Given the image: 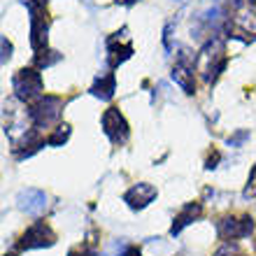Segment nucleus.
<instances>
[{
	"mask_svg": "<svg viewBox=\"0 0 256 256\" xmlns=\"http://www.w3.org/2000/svg\"><path fill=\"white\" fill-rule=\"evenodd\" d=\"M12 86L19 100L30 102V100H40L42 98L44 82H42V74L35 68H21L19 72L12 77Z\"/></svg>",
	"mask_w": 256,
	"mask_h": 256,
	"instance_id": "nucleus-2",
	"label": "nucleus"
},
{
	"mask_svg": "<svg viewBox=\"0 0 256 256\" xmlns=\"http://www.w3.org/2000/svg\"><path fill=\"white\" fill-rule=\"evenodd\" d=\"M196 70L202 74L205 84H214L216 77L226 70V49L219 38L205 42V47L196 56Z\"/></svg>",
	"mask_w": 256,
	"mask_h": 256,
	"instance_id": "nucleus-1",
	"label": "nucleus"
},
{
	"mask_svg": "<svg viewBox=\"0 0 256 256\" xmlns=\"http://www.w3.org/2000/svg\"><path fill=\"white\" fill-rule=\"evenodd\" d=\"M63 114V100L56 96H42L33 108L28 110V116L35 128H47L56 124Z\"/></svg>",
	"mask_w": 256,
	"mask_h": 256,
	"instance_id": "nucleus-3",
	"label": "nucleus"
},
{
	"mask_svg": "<svg viewBox=\"0 0 256 256\" xmlns=\"http://www.w3.org/2000/svg\"><path fill=\"white\" fill-rule=\"evenodd\" d=\"M202 212V205L200 202H186L182 208V212L175 216V224H172V228H170V236H180L182 233L184 226H189L191 222H196Z\"/></svg>",
	"mask_w": 256,
	"mask_h": 256,
	"instance_id": "nucleus-12",
	"label": "nucleus"
},
{
	"mask_svg": "<svg viewBox=\"0 0 256 256\" xmlns=\"http://www.w3.org/2000/svg\"><path fill=\"white\" fill-rule=\"evenodd\" d=\"M214 2H216V0H214Z\"/></svg>",
	"mask_w": 256,
	"mask_h": 256,
	"instance_id": "nucleus-24",
	"label": "nucleus"
},
{
	"mask_svg": "<svg viewBox=\"0 0 256 256\" xmlns=\"http://www.w3.org/2000/svg\"><path fill=\"white\" fill-rule=\"evenodd\" d=\"M114 88H116V77H114V72H108L96 80V84L91 86V94H94L96 98H100V100H112Z\"/></svg>",
	"mask_w": 256,
	"mask_h": 256,
	"instance_id": "nucleus-13",
	"label": "nucleus"
},
{
	"mask_svg": "<svg viewBox=\"0 0 256 256\" xmlns=\"http://www.w3.org/2000/svg\"><path fill=\"white\" fill-rule=\"evenodd\" d=\"M16 202H19V210L26 212V214L40 216L44 210H47V196L40 189H24L16 196Z\"/></svg>",
	"mask_w": 256,
	"mask_h": 256,
	"instance_id": "nucleus-10",
	"label": "nucleus"
},
{
	"mask_svg": "<svg viewBox=\"0 0 256 256\" xmlns=\"http://www.w3.org/2000/svg\"><path fill=\"white\" fill-rule=\"evenodd\" d=\"M194 68H196V56H189V52H182L177 58L175 68H172V80L184 94H194Z\"/></svg>",
	"mask_w": 256,
	"mask_h": 256,
	"instance_id": "nucleus-8",
	"label": "nucleus"
},
{
	"mask_svg": "<svg viewBox=\"0 0 256 256\" xmlns=\"http://www.w3.org/2000/svg\"><path fill=\"white\" fill-rule=\"evenodd\" d=\"M54 242H56L54 230L49 228L44 222H38L21 236L19 250H42V247H52Z\"/></svg>",
	"mask_w": 256,
	"mask_h": 256,
	"instance_id": "nucleus-5",
	"label": "nucleus"
},
{
	"mask_svg": "<svg viewBox=\"0 0 256 256\" xmlns=\"http://www.w3.org/2000/svg\"><path fill=\"white\" fill-rule=\"evenodd\" d=\"M68 138H70V126H68V124H61V126H56L54 133L47 135V144H52V147H61Z\"/></svg>",
	"mask_w": 256,
	"mask_h": 256,
	"instance_id": "nucleus-14",
	"label": "nucleus"
},
{
	"mask_svg": "<svg viewBox=\"0 0 256 256\" xmlns=\"http://www.w3.org/2000/svg\"><path fill=\"white\" fill-rule=\"evenodd\" d=\"M108 61L112 68L122 66L124 61H128L130 56H133V44H130V40H128V30L126 28H122V33H114L112 38L108 40Z\"/></svg>",
	"mask_w": 256,
	"mask_h": 256,
	"instance_id": "nucleus-9",
	"label": "nucleus"
},
{
	"mask_svg": "<svg viewBox=\"0 0 256 256\" xmlns=\"http://www.w3.org/2000/svg\"><path fill=\"white\" fill-rule=\"evenodd\" d=\"M124 256H142V254H140V250H138V247H128Z\"/></svg>",
	"mask_w": 256,
	"mask_h": 256,
	"instance_id": "nucleus-21",
	"label": "nucleus"
},
{
	"mask_svg": "<svg viewBox=\"0 0 256 256\" xmlns=\"http://www.w3.org/2000/svg\"><path fill=\"white\" fill-rule=\"evenodd\" d=\"M30 12V44L35 52H44L47 47V33H49V19L44 10V0H30L28 2Z\"/></svg>",
	"mask_w": 256,
	"mask_h": 256,
	"instance_id": "nucleus-4",
	"label": "nucleus"
},
{
	"mask_svg": "<svg viewBox=\"0 0 256 256\" xmlns=\"http://www.w3.org/2000/svg\"><path fill=\"white\" fill-rule=\"evenodd\" d=\"M216 230L222 240H240L254 230V222L252 216H224L216 224Z\"/></svg>",
	"mask_w": 256,
	"mask_h": 256,
	"instance_id": "nucleus-6",
	"label": "nucleus"
},
{
	"mask_svg": "<svg viewBox=\"0 0 256 256\" xmlns=\"http://www.w3.org/2000/svg\"><path fill=\"white\" fill-rule=\"evenodd\" d=\"M242 196H244V198H256V166L252 168L250 180H247V186H244Z\"/></svg>",
	"mask_w": 256,
	"mask_h": 256,
	"instance_id": "nucleus-16",
	"label": "nucleus"
},
{
	"mask_svg": "<svg viewBox=\"0 0 256 256\" xmlns=\"http://www.w3.org/2000/svg\"><path fill=\"white\" fill-rule=\"evenodd\" d=\"M5 256H14V254H5Z\"/></svg>",
	"mask_w": 256,
	"mask_h": 256,
	"instance_id": "nucleus-23",
	"label": "nucleus"
},
{
	"mask_svg": "<svg viewBox=\"0 0 256 256\" xmlns=\"http://www.w3.org/2000/svg\"><path fill=\"white\" fill-rule=\"evenodd\" d=\"M247 138H250V133H247V130H240V133H236L233 138H228V144L230 147H240Z\"/></svg>",
	"mask_w": 256,
	"mask_h": 256,
	"instance_id": "nucleus-19",
	"label": "nucleus"
},
{
	"mask_svg": "<svg viewBox=\"0 0 256 256\" xmlns=\"http://www.w3.org/2000/svg\"><path fill=\"white\" fill-rule=\"evenodd\" d=\"M102 130H105V135L114 144H124L128 140V135H130V128H128L126 119H124V114L116 108L105 110V114H102Z\"/></svg>",
	"mask_w": 256,
	"mask_h": 256,
	"instance_id": "nucleus-7",
	"label": "nucleus"
},
{
	"mask_svg": "<svg viewBox=\"0 0 256 256\" xmlns=\"http://www.w3.org/2000/svg\"><path fill=\"white\" fill-rule=\"evenodd\" d=\"M156 194H158V191H156L154 184L140 182V184H135V186H130V189L124 194V200L128 202V208L142 210V208H147L149 202H154Z\"/></svg>",
	"mask_w": 256,
	"mask_h": 256,
	"instance_id": "nucleus-11",
	"label": "nucleus"
},
{
	"mask_svg": "<svg viewBox=\"0 0 256 256\" xmlns=\"http://www.w3.org/2000/svg\"><path fill=\"white\" fill-rule=\"evenodd\" d=\"M119 5H135V2H140V0H116Z\"/></svg>",
	"mask_w": 256,
	"mask_h": 256,
	"instance_id": "nucleus-22",
	"label": "nucleus"
},
{
	"mask_svg": "<svg viewBox=\"0 0 256 256\" xmlns=\"http://www.w3.org/2000/svg\"><path fill=\"white\" fill-rule=\"evenodd\" d=\"M10 52H12V44L7 42V38H2V63H7V58H10Z\"/></svg>",
	"mask_w": 256,
	"mask_h": 256,
	"instance_id": "nucleus-20",
	"label": "nucleus"
},
{
	"mask_svg": "<svg viewBox=\"0 0 256 256\" xmlns=\"http://www.w3.org/2000/svg\"><path fill=\"white\" fill-rule=\"evenodd\" d=\"M56 61H61V54H56V52H40L35 56V66L38 68H49L54 66Z\"/></svg>",
	"mask_w": 256,
	"mask_h": 256,
	"instance_id": "nucleus-15",
	"label": "nucleus"
},
{
	"mask_svg": "<svg viewBox=\"0 0 256 256\" xmlns=\"http://www.w3.org/2000/svg\"><path fill=\"white\" fill-rule=\"evenodd\" d=\"M68 256H96V250H94V247H88V244H82V247L70 250V254H68Z\"/></svg>",
	"mask_w": 256,
	"mask_h": 256,
	"instance_id": "nucleus-18",
	"label": "nucleus"
},
{
	"mask_svg": "<svg viewBox=\"0 0 256 256\" xmlns=\"http://www.w3.org/2000/svg\"><path fill=\"white\" fill-rule=\"evenodd\" d=\"M214 256H238V247L230 240H224V244L214 252Z\"/></svg>",
	"mask_w": 256,
	"mask_h": 256,
	"instance_id": "nucleus-17",
	"label": "nucleus"
}]
</instances>
